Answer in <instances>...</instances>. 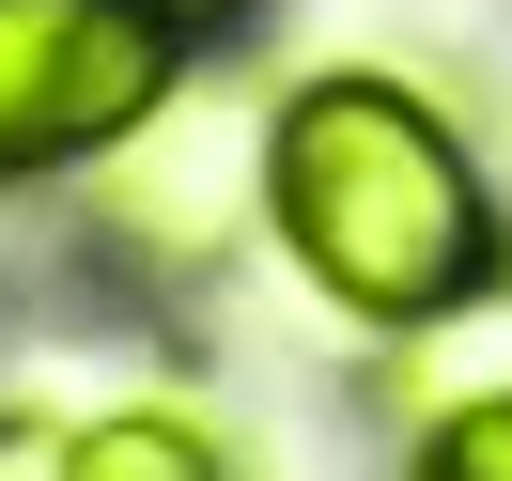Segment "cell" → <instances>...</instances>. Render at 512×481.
<instances>
[{"label":"cell","instance_id":"1","mask_svg":"<svg viewBox=\"0 0 512 481\" xmlns=\"http://www.w3.org/2000/svg\"><path fill=\"white\" fill-rule=\"evenodd\" d=\"M264 218L311 264V295L342 326H373V342L419 326V311H450V295L497 264V187H481V156L404 78H373V63H326V78H295V94L264 109Z\"/></svg>","mask_w":512,"mask_h":481},{"label":"cell","instance_id":"2","mask_svg":"<svg viewBox=\"0 0 512 481\" xmlns=\"http://www.w3.org/2000/svg\"><path fill=\"white\" fill-rule=\"evenodd\" d=\"M187 94V32L156 0H0V187L109 156Z\"/></svg>","mask_w":512,"mask_h":481},{"label":"cell","instance_id":"3","mask_svg":"<svg viewBox=\"0 0 512 481\" xmlns=\"http://www.w3.org/2000/svg\"><path fill=\"white\" fill-rule=\"evenodd\" d=\"M388 404L435 435V419H466V404H512V264H481L450 311H419V326H388Z\"/></svg>","mask_w":512,"mask_h":481},{"label":"cell","instance_id":"4","mask_svg":"<svg viewBox=\"0 0 512 481\" xmlns=\"http://www.w3.org/2000/svg\"><path fill=\"white\" fill-rule=\"evenodd\" d=\"M63 481H233V466L187 404H109V419L63 435Z\"/></svg>","mask_w":512,"mask_h":481},{"label":"cell","instance_id":"5","mask_svg":"<svg viewBox=\"0 0 512 481\" xmlns=\"http://www.w3.org/2000/svg\"><path fill=\"white\" fill-rule=\"evenodd\" d=\"M419 481H512V404H466L419 435Z\"/></svg>","mask_w":512,"mask_h":481},{"label":"cell","instance_id":"6","mask_svg":"<svg viewBox=\"0 0 512 481\" xmlns=\"http://www.w3.org/2000/svg\"><path fill=\"white\" fill-rule=\"evenodd\" d=\"M0 481H63V419H0Z\"/></svg>","mask_w":512,"mask_h":481},{"label":"cell","instance_id":"7","mask_svg":"<svg viewBox=\"0 0 512 481\" xmlns=\"http://www.w3.org/2000/svg\"><path fill=\"white\" fill-rule=\"evenodd\" d=\"M171 32H233V16H249V0H156Z\"/></svg>","mask_w":512,"mask_h":481}]
</instances>
